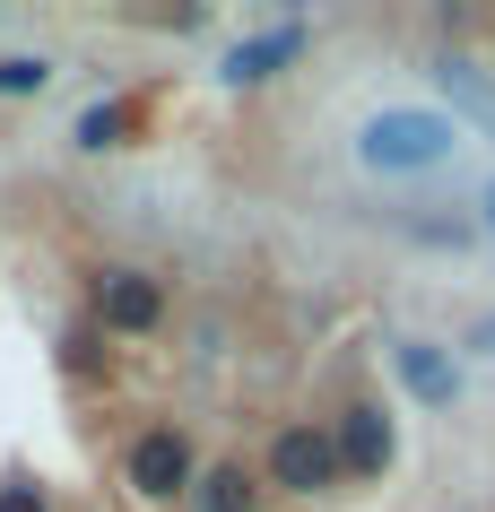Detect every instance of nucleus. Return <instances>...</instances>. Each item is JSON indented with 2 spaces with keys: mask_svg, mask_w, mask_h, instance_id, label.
<instances>
[{
  "mask_svg": "<svg viewBox=\"0 0 495 512\" xmlns=\"http://www.w3.org/2000/svg\"><path fill=\"white\" fill-rule=\"evenodd\" d=\"M0 512H53V504H44L35 486H0Z\"/></svg>",
  "mask_w": 495,
  "mask_h": 512,
  "instance_id": "12",
  "label": "nucleus"
},
{
  "mask_svg": "<svg viewBox=\"0 0 495 512\" xmlns=\"http://www.w3.org/2000/svg\"><path fill=\"white\" fill-rule=\"evenodd\" d=\"M96 322L122 330V339H148L165 322V287L148 270H96Z\"/></svg>",
  "mask_w": 495,
  "mask_h": 512,
  "instance_id": "4",
  "label": "nucleus"
},
{
  "mask_svg": "<svg viewBox=\"0 0 495 512\" xmlns=\"http://www.w3.org/2000/svg\"><path fill=\"white\" fill-rule=\"evenodd\" d=\"M487 226H495V183H487Z\"/></svg>",
  "mask_w": 495,
  "mask_h": 512,
  "instance_id": "14",
  "label": "nucleus"
},
{
  "mask_svg": "<svg viewBox=\"0 0 495 512\" xmlns=\"http://www.w3.org/2000/svg\"><path fill=\"white\" fill-rule=\"evenodd\" d=\"M131 122H139V113L122 105V96H105V105L79 113V131H70V139H79V148H122V139H131Z\"/></svg>",
  "mask_w": 495,
  "mask_h": 512,
  "instance_id": "10",
  "label": "nucleus"
},
{
  "mask_svg": "<svg viewBox=\"0 0 495 512\" xmlns=\"http://www.w3.org/2000/svg\"><path fill=\"white\" fill-rule=\"evenodd\" d=\"M330 452H339V469H357V478H383L391 469V417L383 408H348L339 434H330Z\"/></svg>",
  "mask_w": 495,
  "mask_h": 512,
  "instance_id": "5",
  "label": "nucleus"
},
{
  "mask_svg": "<svg viewBox=\"0 0 495 512\" xmlns=\"http://www.w3.org/2000/svg\"><path fill=\"white\" fill-rule=\"evenodd\" d=\"M391 356H400V382H409V391H417L426 408H452L461 374H452V356H443V348H426V339H400Z\"/></svg>",
  "mask_w": 495,
  "mask_h": 512,
  "instance_id": "8",
  "label": "nucleus"
},
{
  "mask_svg": "<svg viewBox=\"0 0 495 512\" xmlns=\"http://www.w3.org/2000/svg\"><path fill=\"white\" fill-rule=\"evenodd\" d=\"M122 478H131L139 504H174V495H192L200 460H192V443H183L174 426H148L131 452H122Z\"/></svg>",
  "mask_w": 495,
  "mask_h": 512,
  "instance_id": "2",
  "label": "nucleus"
},
{
  "mask_svg": "<svg viewBox=\"0 0 495 512\" xmlns=\"http://www.w3.org/2000/svg\"><path fill=\"white\" fill-rule=\"evenodd\" d=\"M270 486H278V495H330V486H339V452H330V434L322 426H278Z\"/></svg>",
  "mask_w": 495,
  "mask_h": 512,
  "instance_id": "3",
  "label": "nucleus"
},
{
  "mask_svg": "<svg viewBox=\"0 0 495 512\" xmlns=\"http://www.w3.org/2000/svg\"><path fill=\"white\" fill-rule=\"evenodd\" d=\"M296 53H304V27L287 18V27H270V35H244V44L226 53V79H235V87H261V79H278Z\"/></svg>",
  "mask_w": 495,
  "mask_h": 512,
  "instance_id": "6",
  "label": "nucleus"
},
{
  "mask_svg": "<svg viewBox=\"0 0 495 512\" xmlns=\"http://www.w3.org/2000/svg\"><path fill=\"white\" fill-rule=\"evenodd\" d=\"M469 348H487V356H495V322H478V339H469Z\"/></svg>",
  "mask_w": 495,
  "mask_h": 512,
  "instance_id": "13",
  "label": "nucleus"
},
{
  "mask_svg": "<svg viewBox=\"0 0 495 512\" xmlns=\"http://www.w3.org/2000/svg\"><path fill=\"white\" fill-rule=\"evenodd\" d=\"M435 79H443V96H452V122H487L495 131V70H478V61H461V53H443L435 61Z\"/></svg>",
  "mask_w": 495,
  "mask_h": 512,
  "instance_id": "7",
  "label": "nucleus"
},
{
  "mask_svg": "<svg viewBox=\"0 0 495 512\" xmlns=\"http://www.w3.org/2000/svg\"><path fill=\"white\" fill-rule=\"evenodd\" d=\"M357 157L374 174H435V165L461 157V122L452 113H426V105H383L357 131Z\"/></svg>",
  "mask_w": 495,
  "mask_h": 512,
  "instance_id": "1",
  "label": "nucleus"
},
{
  "mask_svg": "<svg viewBox=\"0 0 495 512\" xmlns=\"http://www.w3.org/2000/svg\"><path fill=\"white\" fill-rule=\"evenodd\" d=\"M192 512H261V486H252V469H235V460L200 469V478H192Z\"/></svg>",
  "mask_w": 495,
  "mask_h": 512,
  "instance_id": "9",
  "label": "nucleus"
},
{
  "mask_svg": "<svg viewBox=\"0 0 495 512\" xmlns=\"http://www.w3.org/2000/svg\"><path fill=\"white\" fill-rule=\"evenodd\" d=\"M44 87H53L44 53H0V96H44Z\"/></svg>",
  "mask_w": 495,
  "mask_h": 512,
  "instance_id": "11",
  "label": "nucleus"
}]
</instances>
